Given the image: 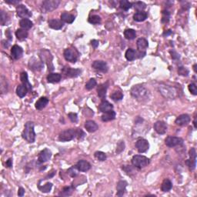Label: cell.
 I'll return each instance as SVG.
<instances>
[{"label":"cell","mask_w":197,"mask_h":197,"mask_svg":"<svg viewBox=\"0 0 197 197\" xmlns=\"http://www.w3.org/2000/svg\"><path fill=\"white\" fill-rule=\"evenodd\" d=\"M132 163L136 168L142 169L149 165V160L147 156H144L136 155L132 157Z\"/></svg>","instance_id":"4"},{"label":"cell","mask_w":197,"mask_h":197,"mask_svg":"<svg viewBox=\"0 0 197 197\" xmlns=\"http://www.w3.org/2000/svg\"><path fill=\"white\" fill-rule=\"evenodd\" d=\"M154 129L157 133L165 134L167 131V125L166 123L163 121H157L156 123H154Z\"/></svg>","instance_id":"15"},{"label":"cell","mask_w":197,"mask_h":197,"mask_svg":"<svg viewBox=\"0 0 197 197\" xmlns=\"http://www.w3.org/2000/svg\"><path fill=\"white\" fill-rule=\"evenodd\" d=\"M115 118H116V113L113 109V110L107 112V113H105L102 116L101 119L103 122H109V121H112L113 119H115Z\"/></svg>","instance_id":"29"},{"label":"cell","mask_w":197,"mask_h":197,"mask_svg":"<svg viewBox=\"0 0 197 197\" xmlns=\"http://www.w3.org/2000/svg\"><path fill=\"white\" fill-rule=\"evenodd\" d=\"M119 6H120L121 9H123V10L127 11L132 7V3L129 2V1H126V0H122V1H120V2H119Z\"/></svg>","instance_id":"41"},{"label":"cell","mask_w":197,"mask_h":197,"mask_svg":"<svg viewBox=\"0 0 197 197\" xmlns=\"http://www.w3.org/2000/svg\"><path fill=\"white\" fill-rule=\"evenodd\" d=\"M126 186H127V183L126 181H123V180L119 181L116 185V190H117L116 195L118 196H123L124 193H126Z\"/></svg>","instance_id":"24"},{"label":"cell","mask_w":197,"mask_h":197,"mask_svg":"<svg viewBox=\"0 0 197 197\" xmlns=\"http://www.w3.org/2000/svg\"><path fill=\"white\" fill-rule=\"evenodd\" d=\"M196 67H197V64H195L194 65H193V70H194V72L195 73H197V70H196Z\"/></svg>","instance_id":"60"},{"label":"cell","mask_w":197,"mask_h":197,"mask_svg":"<svg viewBox=\"0 0 197 197\" xmlns=\"http://www.w3.org/2000/svg\"><path fill=\"white\" fill-rule=\"evenodd\" d=\"M0 90H1L2 94H4V93H6L8 92L7 81L3 75H2L1 80H0Z\"/></svg>","instance_id":"36"},{"label":"cell","mask_w":197,"mask_h":197,"mask_svg":"<svg viewBox=\"0 0 197 197\" xmlns=\"http://www.w3.org/2000/svg\"><path fill=\"white\" fill-rule=\"evenodd\" d=\"M189 90L194 96H196L197 95V88L195 83H191V84L189 85Z\"/></svg>","instance_id":"50"},{"label":"cell","mask_w":197,"mask_h":197,"mask_svg":"<svg viewBox=\"0 0 197 197\" xmlns=\"http://www.w3.org/2000/svg\"><path fill=\"white\" fill-rule=\"evenodd\" d=\"M160 91L162 94V96H165L166 98H174L175 97V94H176V90L174 88L168 86H160Z\"/></svg>","instance_id":"8"},{"label":"cell","mask_w":197,"mask_h":197,"mask_svg":"<svg viewBox=\"0 0 197 197\" xmlns=\"http://www.w3.org/2000/svg\"><path fill=\"white\" fill-rule=\"evenodd\" d=\"M20 79H21V82H22V85L26 86V88L28 89L29 91H31L32 87V85H31V83H29V79H28L27 73H26V72H22V73L20 74Z\"/></svg>","instance_id":"27"},{"label":"cell","mask_w":197,"mask_h":197,"mask_svg":"<svg viewBox=\"0 0 197 197\" xmlns=\"http://www.w3.org/2000/svg\"><path fill=\"white\" fill-rule=\"evenodd\" d=\"M98 109L102 113H107V112L111 111L113 109V106L109 102L106 101V100H103L101 103H100L99 106H98Z\"/></svg>","instance_id":"22"},{"label":"cell","mask_w":197,"mask_h":197,"mask_svg":"<svg viewBox=\"0 0 197 197\" xmlns=\"http://www.w3.org/2000/svg\"><path fill=\"white\" fill-rule=\"evenodd\" d=\"M136 45H137V49H139V52H145L146 49L149 46V42L144 38H139L137 40Z\"/></svg>","instance_id":"21"},{"label":"cell","mask_w":197,"mask_h":197,"mask_svg":"<svg viewBox=\"0 0 197 197\" xmlns=\"http://www.w3.org/2000/svg\"><path fill=\"white\" fill-rule=\"evenodd\" d=\"M91 44H92V46L94 47V48H97L98 46V41L96 40V39H93V40H92Z\"/></svg>","instance_id":"57"},{"label":"cell","mask_w":197,"mask_h":197,"mask_svg":"<svg viewBox=\"0 0 197 197\" xmlns=\"http://www.w3.org/2000/svg\"><path fill=\"white\" fill-rule=\"evenodd\" d=\"M49 98L46 97H41L36 103V109L38 110H42L48 105Z\"/></svg>","instance_id":"26"},{"label":"cell","mask_w":197,"mask_h":197,"mask_svg":"<svg viewBox=\"0 0 197 197\" xmlns=\"http://www.w3.org/2000/svg\"><path fill=\"white\" fill-rule=\"evenodd\" d=\"M172 183L169 179H166L162 182V185H161V190L162 192H169L172 190Z\"/></svg>","instance_id":"33"},{"label":"cell","mask_w":197,"mask_h":197,"mask_svg":"<svg viewBox=\"0 0 197 197\" xmlns=\"http://www.w3.org/2000/svg\"><path fill=\"white\" fill-rule=\"evenodd\" d=\"M148 14L144 11L142 12H137L134 14L133 19L136 22H143L147 19Z\"/></svg>","instance_id":"31"},{"label":"cell","mask_w":197,"mask_h":197,"mask_svg":"<svg viewBox=\"0 0 197 197\" xmlns=\"http://www.w3.org/2000/svg\"><path fill=\"white\" fill-rule=\"evenodd\" d=\"M60 1L59 0H45L42 2V8L45 12H51L58 7Z\"/></svg>","instance_id":"5"},{"label":"cell","mask_w":197,"mask_h":197,"mask_svg":"<svg viewBox=\"0 0 197 197\" xmlns=\"http://www.w3.org/2000/svg\"><path fill=\"white\" fill-rule=\"evenodd\" d=\"M131 95L138 101H147L149 98V93L147 89L142 85H136L131 89Z\"/></svg>","instance_id":"1"},{"label":"cell","mask_w":197,"mask_h":197,"mask_svg":"<svg viewBox=\"0 0 197 197\" xmlns=\"http://www.w3.org/2000/svg\"><path fill=\"white\" fill-rule=\"evenodd\" d=\"M77 170L80 172H87L91 169V165L89 162L86 160H79L75 165Z\"/></svg>","instance_id":"18"},{"label":"cell","mask_w":197,"mask_h":197,"mask_svg":"<svg viewBox=\"0 0 197 197\" xmlns=\"http://www.w3.org/2000/svg\"><path fill=\"white\" fill-rule=\"evenodd\" d=\"M6 2L9 3V4H17V3L19 2V1H17V0H16V1H9V0H6Z\"/></svg>","instance_id":"58"},{"label":"cell","mask_w":197,"mask_h":197,"mask_svg":"<svg viewBox=\"0 0 197 197\" xmlns=\"http://www.w3.org/2000/svg\"><path fill=\"white\" fill-rule=\"evenodd\" d=\"M190 116L187 114H182L179 116L175 119V124L180 126H185L190 122Z\"/></svg>","instance_id":"16"},{"label":"cell","mask_w":197,"mask_h":197,"mask_svg":"<svg viewBox=\"0 0 197 197\" xmlns=\"http://www.w3.org/2000/svg\"><path fill=\"white\" fill-rule=\"evenodd\" d=\"M166 145L169 147H175L177 146H181L183 144V139L180 137L175 136H168L165 140Z\"/></svg>","instance_id":"9"},{"label":"cell","mask_w":197,"mask_h":197,"mask_svg":"<svg viewBox=\"0 0 197 197\" xmlns=\"http://www.w3.org/2000/svg\"><path fill=\"white\" fill-rule=\"evenodd\" d=\"M124 142H123V141H121V142H119V144H118L117 149H116V152H117V153H119V152H122L123 150H124Z\"/></svg>","instance_id":"53"},{"label":"cell","mask_w":197,"mask_h":197,"mask_svg":"<svg viewBox=\"0 0 197 197\" xmlns=\"http://www.w3.org/2000/svg\"><path fill=\"white\" fill-rule=\"evenodd\" d=\"M6 165L8 168H11L12 166V159H9L6 162Z\"/></svg>","instance_id":"56"},{"label":"cell","mask_w":197,"mask_h":197,"mask_svg":"<svg viewBox=\"0 0 197 197\" xmlns=\"http://www.w3.org/2000/svg\"><path fill=\"white\" fill-rule=\"evenodd\" d=\"M170 53L172 55V58L174 59V60H177V59L180 58V55L176 52H175V51H172V52L170 51Z\"/></svg>","instance_id":"54"},{"label":"cell","mask_w":197,"mask_h":197,"mask_svg":"<svg viewBox=\"0 0 197 197\" xmlns=\"http://www.w3.org/2000/svg\"><path fill=\"white\" fill-rule=\"evenodd\" d=\"M28 91H29L28 89L22 84L19 85V86H17V88H16V94H17V96L20 98L25 97V96H26V94H27Z\"/></svg>","instance_id":"32"},{"label":"cell","mask_w":197,"mask_h":197,"mask_svg":"<svg viewBox=\"0 0 197 197\" xmlns=\"http://www.w3.org/2000/svg\"><path fill=\"white\" fill-rule=\"evenodd\" d=\"M193 124H194V127L197 128V126H196V117H195L194 121H193Z\"/></svg>","instance_id":"59"},{"label":"cell","mask_w":197,"mask_h":197,"mask_svg":"<svg viewBox=\"0 0 197 197\" xmlns=\"http://www.w3.org/2000/svg\"><path fill=\"white\" fill-rule=\"evenodd\" d=\"M52 184L51 183H46V184L44 185H42V186L39 185V189L40 190V191L42 192V193H46L50 192V190H52Z\"/></svg>","instance_id":"44"},{"label":"cell","mask_w":197,"mask_h":197,"mask_svg":"<svg viewBox=\"0 0 197 197\" xmlns=\"http://www.w3.org/2000/svg\"><path fill=\"white\" fill-rule=\"evenodd\" d=\"M95 157L99 161H105L106 160V153L101 152V151H97V152H95Z\"/></svg>","instance_id":"47"},{"label":"cell","mask_w":197,"mask_h":197,"mask_svg":"<svg viewBox=\"0 0 197 197\" xmlns=\"http://www.w3.org/2000/svg\"><path fill=\"white\" fill-rule=\"evenodd\" d=\"M170 14L168 11H163L162 12V22H164V23H166L170 21Z\"/></svg>","instance_id":"48"},{"label":"cell","mask_w":197,"mask_h":197,"mask_svg":"<svg viewBox=\"0 0 197 197\" xmlns=\"http://www.w3.org/2000/svg\"><path fill=\"white\" fill-rule=\"evenodd\" d=\"M92 66L93 69L98 70V71L106 73L108 71V65L106 62L101 61V60H96L92 64Z\"/></svg>","instance_id":"14"},{"label":"cell","mask_w":197,"mask_h":197,"mask_svg":"<svg viewBox=\"0 0 197 197\" xmlns=\"http://www.w3.org/2000/svg\"><path fill=\"white\" fill-rule=\"evenodd\" d=\"M68 116L70 120H71L73 123H76L77 120H78V116H77L76 113H69Z\"/></svg>","instance_id":"52"},{"label":"cell","mask_w":197,"mask_h":197,"mask_svg":"<svg viewBox=\"0 0 197 197\" xmlns=\"http://www.w3.org/2000/svg\"><path fill=\"white\" fill-rule=\"evenodd\" d=\"M62 79L61 74L60 73H50L47 76V81L50 83H56L60 82Z\"/></svg>","instance_id":"28"},{"label":"cell","mask_w":197,"mask_h":197,"mask_svg":"<svg viewBox=\"0 0 197 197\" xmlns=\"http://www.w3.org/2000/svg\"><path fill=\"white\" fill-rule=\"evenodd\" d=\"M52 157V152L48 149H44L40 152L38 156V161L40 163H43V162L49 161Z\"/></svg>","instance_id":"13"},{"label":"cell","mask_w":197,"mask_h":197,"mask_svg":"<svg viewBox=\"0 0 197 197\" xmlns=\"http://www.w3.org/2000/svg\"><path fill=\"white\" fill-rule=\"evenodd\" d=\"M136 51L132 49H128L127 50H126V54H125L126 59L128 60V61H133V60L136 59Z\"/></svg>","instance_id":"38"},{"label":"cell","mask_w":197,"mask_h":197,"mask_svg":"<svg viewBox=\"0 0 197 197\" xmlns=\"http://www.w3.org/2000/svg\"><path fill=\"white\" fill-rule=\"evenodd\" d=\"M110 98L113 101L118 102L123 98V94L120 90H117V91H114L110 95Z\"/></svg>","instance_id":"39"},{"label":"cell","mask_w":197,"mask_h":197,"mask_svg":"<svg viewBox=\"0 0 197 197\" xmlns=\"http://www.w3.org/2000/svg\"><path fill=\"white\" fill-rule=\"evenodd\" d=\"M101 17L97 16V15H94V16H92L89 18V22L93 25H97L101 23Z\"/></svg>","instance_id":"42"},{"label":"cell","mask_w":197,"mask_h":197,"mask_svg":"<svg viewBox=\"0 0 197 197\" xmlns=\"http://www.w3.org/2000/svg\"><path fill=\"white\" fill-rule=\"evenodd\" d=\"M61 20L66 23H73L75 20V16L68 12H62L61 14Z\"/></svg>","instance_id":"30"},{"label":"cell","mask_w":197,"mask_h":197,"mask_svg":"<svg viewBox=\"0 0 197 197\" xmlns=\"http://www.w3.org/2000/svg\"><path fill=\"white\" fill-rule=\"evenodd\" d=\"M19 26L23 29H29L32 27L33 23L29 19H22L19 22Z\"/></svg>","instance_id":"34"},{"label":"cell","mask_w":197,"mask_h":197,"mask_svg":"<svg viewBox=\"0 0 197 197\" xmlns=\"http://www.w3.org/2000/svg\"><path fill=\"white\" fill-rule=\"evenodd\" d=\"M0 18H1V19H0L1 24L2 25V26L6 25V23L8 22V21H9V17H8L7 14H6L4 11L1 10V16H0Z\"/></svg>","instance_id":"46"},{"label":"cell","mask_w":197,"mask_h":197,"mask_svg":"<svg viewBox=\"0 0 197 197\" xmlns=\"http://www.w3.org/2000/svg\"><path fill=\"white\" fill-rule=\"evenodd\" d=\"M85 128L89 132H95L98 129V126L94 121L88 120L85 123Z\"/></svg>","instance_id":"25"},{"label":"cell","mask_w":197,"mask_h":197,"mask_svg":"<svg viewBox=\"0 0 197 197\" xmlns=\"http://www.w3.org/2000/svg\"><path fill=\"white\" fill-rule=\"evenodd\" d=\"M186 164L188 165L190 170H193L196 168V152L194 148H192L190 150V159L186 161Z\"/></svg>","instance_id":"11"},{"label":"cell","mask_w":197,"mask_h":197,"mask_svg":"<svg viewBox=\"0 0 197 197\" xmlns=\"http://www.w3.org/2000/svg\"><path fill=\"white\" fill-rule=\"evenodd\" d=\"M23 54V49L18 45H14L11 49V55L14 60H19L22 56Z\"/></svg>","instance_id":"17"},{"label":"cell","mask_w":197,"mask_h":197,"mask_svg":"<svg viewBox=\"0 0 197 197\" xmlns=\"http://www.w3.org/2000/svg\"><path fill=\"white\" fill-rule=\"evenodd\" d=\"M40 57L43 62L47 61V65L49 66V70L50 71H52L54 70L53 65H52V56L50 52L46 49H42L40 52Z\"/></svg>","instance_id":"6"},{"label":"cell","mask_w":197,"mask_h":197,"mask_svg":"<svg viewBox=\"0 0 197 197\" xmlns=\"http://www.w3.org/2000/svg\"><path fill=\"white\" fill-rule=\"evenodd\" d=\"M63 55L66 61L73 62V63H75L77 61V59H78V53L75 49H65Z\"/></svg>","instance_id":"7"},{"label":"cell","mask_w":197,"mask_h":197,"mask_svg":"<svg viewBox=\"0 0 197 197\" xmlns=\"http://www.w3.org/2000/svg\"><path fill=\"white\" fill-rule=\"evenodd\" d=\"M178 73L180 75H183V76H187L189 75V70L186 68H185V67L180 66L179 67Z\"/></svg>","instance_id":"49"},{"label":"cell","mask_w":197,"mask_h":197,"mask_svg":"<svg viewBox=\"0 0 197 197\" xmlns=\"http://www.w3.org/2000/svg\"><path fill=\"white\" fill-rule=\"evenodd\" d=\"M97 83H96V80L95 79H90L88 81V83L86 84V89L87 90H91L93 88L96 86Z\"/></svg>","instance_id":"45"},{"label":"cell","mask_w":197,"mask_h":197,"mask_svg":"<svg viewBox=\"0 0 197 197\" xmlns=\"http://www.w3.org/2000/svg\"><path fill=\"white\" fill-rule=\"evenodd\" d=\"M73 191H74L73 187H72V186L64 187V188L62 189L61 193H60V196H70V195L73 193Z\"/></svg>","instance_id":"40"},{"label":"cell","mask_w":197,"mask_h":197,"mask_svg":"<svg viewBox=\"0 0 197 197\" xmlns=\"http://www.w3.org/2000/svg\"><path fill=\"white\" fill-rule=\"evenodd\" d=\"M108 86H109V83H103V84L99 85L97 88V93L98 97H100L101 98H106V91H107Z\"/></svg>","instance_id":"23"},{"label":"cell","mask_w":197,"mask_h":197,"mask_svg":"<svg viewBox=\"0 0 197 197\" xmlns=\"http://www.w3.org/2000/svg\"><path fill=\"white\" fill-rule=\"evenodd\" d=\"M22 138L29 143H33L36 139V132L34 130V123L27 122L25 124L24 130L22 133Z\"/></svg>","instance_id":"2"},{"label":"cell","mask_w":197,"mask_h":197,"mask_svg":"<svg viewBox=\"0 0 197 197\" xmlns=\"http://www.w3.org/2000/svg\"><path fill=\"white\" fill-rule=\"evenodd\" d=\"M16 36L19 40L23 41L28 37V32L26 30V29H19L16 30Z\"/></svg>","instance_id":"35"},{"label":"cell","mask_w":197,"mask_h":197,"mask_svg":"<svg viewBox=\"0 0 197 197\" xmlns=\"http://www.w3.org/2000/svg\"><path fill=\"white\" fill-rule=\"evenodd\" d=\"M16 12L18 16L22 19H28L32 16V12L24 5H19L16 7Z\"/></svg>","instance_id":"10"},{"label":"cell","mask_w":197,"mask_h":197,"mask_svg":"<svg viewBox=\"0 0 197 197\" xmlns=\"http://www.w3.org/2000/svg\"><path fill=\"white\" fill-rule=\"evenodd\" d=\"M63 71L65 72L66 76L70 77V78H75V77L79 76L81 74V70H79V69H72L70 67H66Z\"/></svg>","instance_id":"20"},{"label":"cell","mask_w":197,"mask_h":197,"mask_svg":"<svg viewBox=\"0 0 197 197\" xmlns=\"http://www.w3.org/2000/svg\"><path fill=\"white\" fill-rule=\"evenodd\" d=\"M25 194V190L22 187H20V188L19 189V190H18V196L22 197Z\"/></svg>","instance_id":"55"},{"label":"cell","mask_w":197,"mask_h":197,"mask_svg":"<svg viewBox=\"0 0 197 197\" xmlns=\"http://www.w3.org/2000/svg\"><path fill=\"white\" fill-rule=\"evenodd\" d=\"M124 36L126 39L132 40L136 37V32L134 29H127L124 31Z\"/></svg>","instance_id":"37"},{"label":"cell","mask_w":197,"mask_h":197,"mask_svg":"<svg viewBox=\"0 0 197 197\" xmlns=\"http://www.w3.org/2000/svg\"><path fill=\"white\" fill-rule=\"evenodd\" d=\"M77 136V129H69L62 131L59 135V139L61 142H69L73 140Z\"/></svg>","instance_id":"3"},{"label":"cell","mask_w":197,"mask_h":197,"mask_svg":"<svg viewBox=\"0 0 197 197\" xmlns=\"http://www.w3.org/2000/svg\"><path fill=\"white\" fill-rule=\"evenodd\" d=\"M49 26L51 29H55V30H59V29H61L64 26V22H62L61 19H50L49 21Z\"/></svg>","instance_id":"19"},{"label":"cell","mask_w":197,"mask_h":197,"mask_svg":"<svg viewBox=\"0 0 197 197\" xmlns=\"http://www.w3.org/2000/svg\"><path fill=\"white\" fill-rule=\"evenodd\" d=\"M136 147L137 149L138 152H140V153H143V152H146L149 149V144L147 139H139L136 141Z\"/></svg>","instance_id":"12"},{"label":"cell","mask_w":197,"mask_h":197,"mask_svg":"<svg viewBox=\"0 0 197 197\" xmlns=\"http://www.w3.org/2000/svg\"><path fill=\"white\" fill-rule=\"evenodd\" d=\"M133 6L136 10H137L138 12H142L147 7L145 3L142 2H136L133 4Z\"/></svg>","instance_id":"43"},{"label":"cell","mask_w":197,"mask_h":197,"mask_svg":"<svg viewBox=\"0 0 197 197\" xmlns=\"http://www.w3.org/2000/svg\"><path fill=\"white\" fill-rule=\"evenodd\" d=\"M76 170H77V168L76 167H71V168H70L68 170V173H69V175H70V176L71 177H75L76 176V175H77V171H76Z\"/></svg>","instance_id":"51"}]
</instances>
